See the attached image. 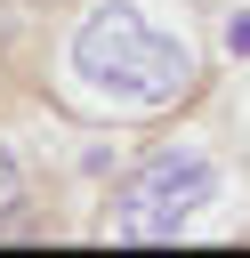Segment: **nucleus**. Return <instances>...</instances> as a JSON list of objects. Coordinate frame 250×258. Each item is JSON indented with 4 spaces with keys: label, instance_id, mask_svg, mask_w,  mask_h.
<instances>
[{
    "label": "nucleus",
    "instance_id": "7ed1b4c3",
    "mask_svg": "<svg viewBox=\"0 0 250 258\" xmlns=\"http://www.w3.org/2000/svg\"><path fill=\"white\" fill-rule=\"evenodd\" d=\"M40 234H56V226L40 218L32 153H24V137H8V129H0V242H40Z\"/></svg>",
    "mask_w": 250,
    "mask_h": 258
},
{
    "label": "nucleus",
    "instance_id": "20e7f679",
    "mask_svg": "<svg viewBox=\"0 0 250 258\" xmlns=\"http://www.w3.org/2000/svg\"><path fill=\"white\" fill-rule=\"evenodd\" d=\"M226 48H234V56L250 48V16H234V24H226Z\"/></svg>",
    "mask_w": 250,
    "mask_h": 258
},
{
    "label": "nucleus",
    "instance_id": "f257e3e1",
    "mask_svg": "<svg viewBox=\"0 0 250 258\" xmlns=\"http://www.w3.org/2000/svg\"><path fill=\"white\" fill-rule=\"evenodd\" d=\"M210 56L169 0H81L56 32L48 89L89 121H153L202 89Z\"/></svg>",
    "mask_w": 250,
    "mask_h": 258
},
{
    "label": "nucleus",
    "instance_id": "f03ea898",
    "mask_svg": "<svg viewBox=\"0 0 250 258\" xmlns=\"http://www.w3.org/2000/svg\"><path fill=\"white\" fill-rule=\"evenodd\" d=\"M218 194H226V169H218L210 145H194V137L145 145L105 185L97 242H177V234H194L202 210H218Z\"/></svg>",
    "mask_w": 250,
    "mask_h": 258
}]
</instances>
